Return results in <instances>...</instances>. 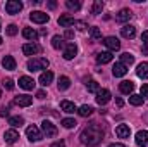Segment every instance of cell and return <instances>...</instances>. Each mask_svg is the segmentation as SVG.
Returning <instances> with one entry per match:
<instances>
[{"instance_id":"1","label":"cell","mask_w":148,"mask_h":147,"mask_svg":"<svg viewBox=\"0 0 148 147\" xmlns=\"http://www.w3.org/2000/svg\"><path fill=\"white\" fill-rule=\"evenodd\" d=\"M103 135H105L103 128H102L100 125L93 123V125L86 126V128L81 132L79 139H81V144H84V146H88V147H95L103 140Z\"/></svg>"},{"instance_id":"2","label":"cell","mask_w":148,"mask_h":147,"mask_svg":"<svg viewBox=\"0 0 148 147\" xmlns=\"http://www.w3.org/2000/svg\"><path fill=\"white\" fill-rule=\"evenodd\" d=\"M48 64H50L48 59H45V57H35V59H29V61H28V69H29V71L47 69Z\"/></svg>"},{"instance_id":"3","label":"cell","mask_w":148,"mask_h":147,"mask_svg":"<svg viewBox=\"0 0 148 147\" xmlns=\"http://www.w3.org/2000/svg\"><path fill=\"white\" fill-rule=\"evenodd\" d=\"M41 132H43V135H45L47 139H52V137L57 135V126H55L52 121L43 119V121H41Z\"/></svg>"},{"instance_id":"4","label":"cell","mask_w":148,"mask_h":147,"mask_svg":"<svg viewBox=\"0 0 148 147\" xmlns=\"http://www.w3.org/2000/svg\"><path fill=\"white\" fill-rule=\"evenodd\" d=\"M23 10V2L19 0H9L5 3V12L7 14H19Z\"/></svg>"},{"instance_id":"5","label":"cell","mask_w":148,"mask_h":147,"mask_svg":"<svg viewBox=\"0 0 148 147\" xmlns=\"http://www.w3.org/2000/svg\"><path fill=\"white\" fill-rule=\"evenodd\" d=\"M26 135H28V139L31 140V142H38V140H41V132H40V128L35 126V125H31V126H28L26 128Z\"/></svg>"},{"instance_id":"6","label":"cell","mask_w":148,"mask_h":147,"mask_svg":"<svg viewBox=\"0 0 148 147\" xmlns=\"http://www.w3.org/2000/svg\"><path fill=\"white\" fill-rule=\"evenodd\" d=\"M29 19H31L33 23H36V24H43V23H47L50 17H48V14H45V12H41V10H33V12L29 14Z\"/></svg>"},{"instance_id":"7","label":"cell","mask_w":148,"mask_h":147,"mask_svg":"<svg viewBox=\"0 0 148 147\" xmlns=\"http://www.w3.org/2000/svg\"><path fill=\"white\" fill-rule=\"evenodd\" d=\"M23 52H24L26 55H36V54L41 52V47H40L38 43H35V42H31V43H24V45H23Z\"/></svg>"},{"instance_id":"8","label":"cell","mask_w":148,"mask_h":147,"mask_svg":"<svg viewBox=\"0 0 148 147\" xmlns=\"http://www.w3.org/2000/svg\"><path fill=\"white\" fill-rule=\"evenodd\" d=\"M97 104H100V106H105L109 101H110V92L107 90V88H102V90H98L97 92Z\"/></svg>"},{"instance_id":"9","label":"cell","mask_w":148,"mask_h":147,"mask_svg":"<svg viewBox=\"0 0 148 147\" xmlns=\"http://www.w3.org/2000/svg\"><path fill=\"white\" fill-rule=\"evenodd\" d=\"M76 54H77L76 43H66V47H64V59L66 61H71V59L76 57Z\"/></svg>"},{"instance_id":"10","label":"cell","mask_w":148,"mask_h":147,"mask_svg":"<svg viewBox=\"0 0 148 147\" xmlns=\"http://www.w3.org/2000/svg\"><path fill=\"white\" fill-rule=\"evenodd\" d=\"M103 45H105L107 49L114 50V52L121 49V42H119V38H115V37H107V38H103Z\"/></svg>"},{"instance_id":"11","label":"cell","mask_w":148,"mask_h":147,"mask_svg":"<svg viewBox=\"0 0 148 147\" xmlns=\"http://www.w3.org/2000/svg\"><path fill=\"white\" fill-rule=\"evenodd\" d=\"M14 104L16 106H21V107H28V106L33 104V97H29V95H17L14 99Z\"/></svg>"},{"instance_id":"12","label":"cell","mask_w":148,"mask_h":147,"mask_svg":"<svg viewBox=\"0 0 148 147\" xmlns=\"http://www.w3.org/2000/svg\"><path fill=\"white\" fill-rule=\"evenodd\" d=\"M136 146L138 147H147L148 146V130H140L136 133Z\"/></svg>"},{"instance_id":"13","label":"cell","mask_w":148,"mask_h":147,"mask_svg":"<svg viewBox=\"0 0 148 147\" xmlns=\"http://www.w3.org/2000/svg\"><path fill=\"white\" fill-rule=\"evenodd\" d=\"M19 87L24 88V90H33L35 88V80L29 78V76H21L19 78Z\"/></svg>"},{"instance_id":"14","label":"cell","mask_w":148,"mask_h":147,"mask_svg":"<svg viewBox=\"0 0 148 147\" xmlns=\"http://www.w3.org/2000/svg\"><path fill=\"white\" fill-rule=\"evenodd\" d=\"M119 90H121L122 94H126V95H131L133 90H134V83L129 81V80H124V81L119 83Z\"/></svg>"},{"instance_id":"15","label":"cell","mask_w":148,"mask_h":147,"mask_svg":"<svg viewBox=\"0 0 148 147\" xmlns=\"http://www.w3.org/2000/svg\"><path fill=\"white\" fill-rule=\"evenodd\" d=\"M3 140L7 142V144H16L17 140H19V133L12 128V130H7L5 133H3Z\"/></svg>"},{"instance_id":"16","label":"cell","mask_w":148,"mask_h":147,"mask_svg":"<svg viewBox=\"0 0 148 147\" xmlns=\"http://www.w3.org/2000/svg\"><path fill=\"white\" fill-rule=\"evenodd\" d=\"M126 73H127V66H124L122 62H115V64H114L112 74H114L115 78H121V76H124Z\"/></svg>"},{"instance_id":"17","label":"cell","mask_w":148,"mask_h":147,"mask_svg":"<svg viewBox=\"0 0 148 147\" xmlns=\"http://www.w3.org/2000/svg\"><path fill=\"white\" fill-rule=\"evenodd\" d=\"M115 135H117L119 139H127V137L131 135V130H129L127 125H119V126L115 128Z\"/></svg>"},{"instance_id":"18","label":"cell","mask_w":148,"mask_h":147,"mask_svg":"<svg viewBox=\"0 0 148 147\" xmlns=\"http://www.w3.org/2000/svg\"><path fill=\"white\" fill-rule=\"evenodd\" d=\"M133 17V12L129 10V9H122V10H119V14L115 16V19L119 21V23H126V21H129Z\"/></svg>"},{"instance_id":"19","label":"cell","mask_w":148,"mask_h":147,"mask_svg":"<svg viewBox=\"0 0 148 147\" xmlns=\"http://www.w3.org/2000/svg\"><path fill=\"white\" fill-rule=\"evenodd\" d=\"M2 66H3L7 71H12V69H16V59H14L12 55H5V57L2 59Z\"/></svg>"},{"instance_id":"20","label":"cell","mask_w":148,"mask_h":147,"mask_svg":"<svg viewBox=\"0 0 148 147\" xmlns=\"http://www.w3.org/2000/svg\"><path fill=\"white\" fill-rule=\"evenodd\" d=\"M121 35H122L124 38H134V35H136V28L131 26V24H126V26L121 28Z\"/></svg>"},{"instance_id":"21","label":"cell","mask_w":148,"mask_h":147,"mask_svg":"<svg viewBox=\"0 0 148 147\" xmlns=\"http://www.w3.org/2000/svg\"><path fill=\"white\" fill-rule=\"evenodd\" d=\"M52 80H53V73L52 71H43L40 74V85H43V87H48L52 83Z\"/></svg>"},{"instance_id":"22","label":"cell","mask_w":148,"mask_h":147,"mask_svg":"<svg viewBox=\"0 0 148 147\" xmlns=\"http://www.w3.org/2000/svg\"><path fill=\"white\" fill-rule=\"evenodd\" d=\"M112 59H114L112 52H100V54L97 55V62H98V64H107V62H110Z\"/></svg>"},{"instance_id":"23","label":"cell","mask_w":148,"mask_h":147,"mask_svg":"<svg viewBox=\"0 0 148 147\" xmlns=\"http://www.w3.org/2000/svg\"><path fill=\"white\" fill-rule=\"evenodd\" d=\"M23 37L26 38V40H29V42H36L38 33L33 30V28H24V30H23Z\"/></svg>"},{"instance_id":"24","label":"cell","mask_w":148,"mask_h":147,"mask_svg":"<svg viewBox=\"0 0 148 147\" xmlns=\"http://www.w3.org/2000/svg\"><path fill=\"white\" fill-rule=\"evenodd\" d=\"M136 74L143 80H148V62H141L138 64V69H136Z\"/></svg>"},{"instance_id":"25","label":"cell","mask_w":148,"mask_h":147,"mask_svg":"<svg viewBox=\"0 0 148 147\" xmlns=\"http://www.w3.org/2000/svg\"><path fill=\"white\" fill-rule=\"evenodd\" d=\"M74 23V17H71V16H60L59 17V24L62 26V28H69V26H73Z\"/></svg>"},{"instance_id":"26","label":"cell","mask_w":148,"mask_h":147,"mask_svg":"<svg viewBox=\"0 0 148 147\" xmlns=\"http://www.w3.org/2000/svg\"><path fill=\"white\" fill-rule=\"evenodd\" d=\"M60 109L64 111V112H67V114H71V112L76 111V106H74V102H71V101H62L60 102Z\"/></svg>"},{"instance_id":"27","label":"cell","mask_w":148,"mask_h":147,"mask_svg":"<svg viewBox=\"0 0 148 147\" xmlns=\"http://www.w3.org/2000/svg\"><path fill=\"white\" fill-rule=\"evenodd\" d=\"M57 87H59V90H67L71 87V80L67 76H60L59 81H57Z\"/></svg>"},{"instance_id":"28","label":"cell","mask_w":148,"mask_h":147,"mask_svg":"<svg viewBox=\"0 0 148 147\" xmlns=\"http://www.w3.org/2000/svg\"><path fill=\"white\" fill-rule=\"evenodd\" d=\"M77 114H79V116H83V118H88V116H91V114H93V107H91V106H88V104H84V106H81V107L77 109Z\"/></svg>"},{"instance_id":"29","label":"cell","mask_w":148,"mask_h":147,"mask_svg":"<svg viewBox=\"0 0 148 147\" xmlns=\"http://www.w3.org/2000/svg\"><path fill=\"white\" fill-rule=\"evenodd\" d=\"M52 47H53V49H57V50H59V49H64V47H66L64 38L59 37V35H55V37L52 38Z\"/></svg>"},{"instance_id":"30","label":"cell","mask_w":148,"mask_h":147,"mask_svg":"<svg viewBox=\"0 0 148 147\" xmlns=\"http://www.w3.org/2000/svg\"><path fill=\"white\" fill-rule=\"evenodd\" d=\"M121 62H122L124 66H131V64L134 62V55H131L129 52H124V54L121 55Z\"/></svg>"},{"instance_id":"31","label":"cell","mask_w":148,"mask_h":147,"mask_svg":"<svg viewBox=\"0 0 148 147\" xmlns=\"http://www.w3.org/2000/svg\"><path fill=\"white\" fill-rule=\"evenodd\" d=\"M102 10H103V2L102 0H95L93 2V7H91V14H102Z\"/></svg>"},{"instance_id":"32","label":"cell","mask_w":148,"mask_h":147,"mask_svg":"<svg viewBox=\"0 0 148 147\" xmlns=\"http://www.w3.org/2000/svg\"><path fill=\"white\" fill-rule=\"evenodd\" d=\"M9 125H12L14 128L16 126H21V125H24V118L23 116H10L9 118Z\"/></svg>"},{"instance_id":"33","label":"cell","mask_w":148,"mask_h":147,"mask_svg":"<svg viewBox=\"0 0 148 147\" xmlns=\"http://www.w3.org/2000/svg\"><path fill=\"white\" fill-rule=\"evenodd\" d=\"M143 101H145V99H143L141 95H138V94H131V95H129V102H131L133 106H141Z\"/></svg>"},{"instance_id":"34","label":"cell","mask_w":148,"mask_h":147,"mask_svg":"<svg viewBox=\"0 0 148 147\" xmlns=\"http://www.w3.org/2000/svg\"><path fill=\"white\" fill-rule=\"evenodd\" d=\"M60 123H62V126H64V128H74V126L77 125V123H76V119H73V118H64Z\"/></svg>"},{"instance_id":"35","label":"cell","mask_w":148,"mask_h":147,"mask_svg":"<svg viewBox=\"0 0 148 147\" xmlns=\"http://www.w3.org/2000/svg\"><path fill=\"white\" fill-rule=\"evenodd\" d=\"M66 5H67V9H71V10H79V9H81V2H77V0H67Z\"/></svg>"},{"instance_id":"36","label":"cell","mask_w":148,"mask_h":147,"mask_svg":"<svg viewBox=\"0 0 148 147\" xmlns=\"http://www.w3.org/2000/svg\"><path fill=\"white\" fill-rule=\"evenodd\" d=\"M86 87H88V92H95V94H97V92L100 90V87H98V83H97L95 80H90V81L86 83Z\"/></svg>"},{"instance_id":"37","label":"cell","mask_w":148,"mask_h":147,"mask_svg":"<svg viewBox=\"0 0 148 147\" xmlns=\"http://www.w3.org/2000/svg\"><path fill=\"white\" fill-rule=\"evenodd\" d=\"M91 37L95 38V40H100V38H102V31H100V28L93 26V28H91Z\"/></svg>"},{"instance_id":"38","label":"cell","mask_w":148,"mask_h":147,"mask_svg":"<svg viewBox=\"0 0 148 147\" xmlns=\"http://www.w3.org/2000/svg\"><path fill=\"white\" fill-rule=\"evenodd\" d=\"M16 33H17V26H16V24H9V26H7V35H9V37H14Z\"/></svg>"},{"instance_id":"39","label":"cell","mask_w":148,"mask_h":147,"mask_svg":"<svg viewBox=\"0 0 148 147\" xmlns=\"http://www.w3.org/2000/svg\"><path fill=\"white\" fill-rule=\"evenodd\" d=\"M3 87H5L7 90H12V88H14V80H10V78H7V80L3 81Z\"/></svg>"},{"instance_id":"40","label":"cell","mask_w":148,"mask_h":147,"mask_svg":"<svg viewBox=\"0 0 148 147\" xmlns=\"http://www.w3.org/2000/svg\"><path fill=\"white\" fill-rule=\"evenodd\" d=\"M141 97L145 99V97H148V85L145 83V85H141Z\"/></svg>"},{"instance_id":"41","label":"cell","mask_w":148,"mask_h":147,"mask_svg":"<svg viewBox=\"0 0 148 147\" xmlns=\"http://www.w3.org/2000/svg\"><path fill=\"white\" fill-rule=\"evenodd\" d=\"M0 116H2V118H5V116H9V109H7L5 106H3V107H0Z\"/></svg>"},{"instance_id":"42","label":"cell","mask_w":148,"mask_h":147,"mask_svg":"<svg viewBox=\"0 0 148 147\" xmlns=\"http://www.w3.org/2000/svg\"><path fill=\"white\" fill-rule=\"evenodd\" d=\"M52 147H66V144H64L62 140H57V142H53V144H52Z\"/></svg>"},{"instance_id":"43","label":"cell","mask_w":148,"mask_h":147,"mask_svg":"<svg viewBox=\"0 0 148 147\" xmlns=\"http://www.w3.org/2000/svg\"><path fill=\"white\" fill-rule=\"evenodd\" d=\"M74 37V31L73 30H67V31H66V38H73Z\"/></svg>"},{"instance_id":"44","label":"cell","mask_w":148,"mask_h":147,"mask_svg":"<svg viewBox=\"0 0 148 147\" xmlns=\"http://www.w3.org/2000/svg\"><path fill=\"white\" fill-rule=\"evenodd\" d=\"M141 40L148 43V31H143V35H141Z\"/></svg>"},{"instance_id":"45","label":"cell","mask_w":148,"mask_h":147,"mask_svg":"<svg viewBox=\"0 0 148 147\" xmlns=\"http://www.w3.org/2000/svg\"><path fill=\"white\" fill-rule=\"evenodd\" d=\"M36 97H38V99H45V92H43V90H40V92L36 94Z\"/></svg>"},{"instance_id":"46","label":"cell","mask_w":148,"mask_h":147,"mask_svg":"<svg viewBox=\"0 0 148 147\" xmlns=\"http://www.w3.org/2000/svg\"><path fill=\"white\" fill-rule=\"evenodd\" d=\"M48 7H50V9H55V7H57V3L52 0V2H48Z\"/></svg>"},{"instance_id":"47","label":"cell","mask_w":148,"mask_h":147,"mask_svg":"<svg viewBox=\"0 0 148 147\" xmlns=\"http://www.w3.org/2000/svg\"><path fill=\"white\" fill-rule=\"evenodd\" d=\"M115 104H117L119 107H122V104H124V102H122V99H115Z\"/></svg>"},{"instance_id":"48","label":"cell","mask_w":148,"mask_h":147,"mask_svg":"<svg viewBox=\"0 0 148 147\" xmlns=\"http://www.w3.org/2000/svg\"><path fill=\"white\" fill-rule=\"evenodd\" d=\"M141 50H143V54H145V55H148V45H143V49H141Z\"/></svg>"},{"instance_id":"49","label":"cell","mask_w":148,"mask_h":147,"mask_svg":"<svg viewBox=\"0 0 148 147\" xmlns=\"http://www.w3.org/2000/svg\"><path fill=\"white\" fill-rule=\"evenodd\" d=\"M109 147H126V146L124 144H110Z\"/></svg>"},{"instance_id":"50","label":"cell","mask_w":148,"mask_h":147,"mask_svg":"<svg viewBox=\"0 0 148 147\" xmlns=\"http://www.w3.org/2000/svg\"><path fill=\"white\" fill-rule=\"evenodd\" d=\"M0 99H2V90H0Z\"/></svg>"},{"instance_id":"51","label":"cell","mask_w":148,"mask_h":147,"mask_svg":"<svg viewBox=\"0 0 148 147\" xmlns=\"http://www.w3.org/2000/svg\"><path fill=\"white\" fill-rule=\"evenodd\" d=\"M147 121H148V114H147Z\"/></svg>"},{"instance_id":"52","label":"cell","mask_w":148,"mask_h":147,"mask_svg":"<svg viewBox=\"0 0 148 147\" xmlns=\"http://www.w3.org/2000/svg\"><path fill=\"white\" fill-rule=\"evenodd\" d=\"M0 43H2V38H0Z\"/></svg>"},{"instance_id":"53","label":"cell","mask_w":148,"mask_h":147,"mask_svg":"<svg viewBox=\"0 0 148 147\" xmlns=\"http://www.w3.org/2000/svg\"><path fill=\"white\" fill-rule=\"evenodd\" d=\"M0 30H2V24H0Z\"/></svg>"}]
</instances>
